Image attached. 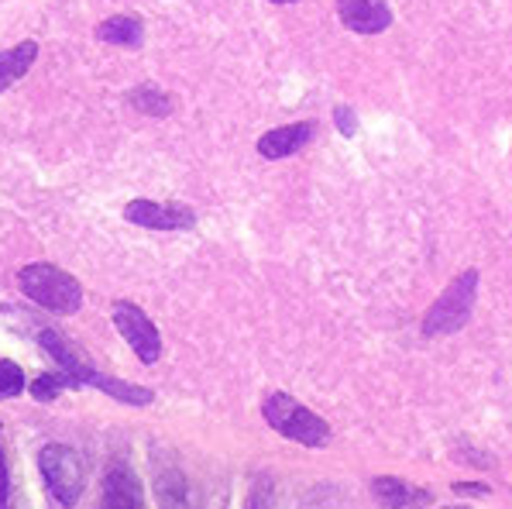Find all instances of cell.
Instances as JSON below:
<instances>
[{
    "label": "cell",
    "instance_id": "1",
    "mask_svg": "<svg viewBox=\"0 0 512 509\" xmlns=\"http://www.w3.org/2000/svg\"><path fill=\"white\" fill-rule=\"evenodd\" d=\"M18 286L31 303L52 313H76L83 307V286L49 262H31L18 272Z\"/></svg>",
    "mask_w": 512,
    "mask_h": 509
},
{
    "label": "cell",
    "instance_id": "2",
    "mask_svg": "<svg viewBox=\"0 0 512 509\" xmlns=\"http://www.w3.org/2000/svg\"><path fill=\"white\" fill-rule=\"evenodd\" d=\"M262 417L269 420V427L275 434L289 437V441H296V444H306V448H324L330 441L327 420L317 417L310 406H303L299 399L286 396V393H272L265 399Z\"/></svg>",
    "mask_w": 512,
    "mask_h": 509
},
{
    "label": "cell",
    "instance_id": "3",
    "mask_svg": "<svg viewBox=\"0 0 512 509\" xmlns=\"http://www.w3.org/2000/svg\"><path fill=\"white\" fill-rule=\"evenodd\" d=\"M478 300V269H464L451 286L440 293V300L433 303L423 317V338H447V334L461 331L468 324L471 310Z\"/></svg>",
    "mask_w": 512,
    "mask_h": 509
},
{
    "label": "cell",
    "instance_id": "4",
    "mask_svg": "<svg viewBox=\"0 0 512 509\" xmlns=\"http://www.w3.org/2000/svg\"><path fill=\"white\" fill-rule=\"evenodd\" d=\"M38 468H42V479L49 485V496L59 506H73L83 496V461L80 454L66 444H45L38 451Z\"/></svg>",
    "mask_w": 512,
    "mask_h": 509
},
{
    "label": "cell",
    "instance_id": "5",
    "mask_svg": "<svg viewBox=\"0 0 512 509\" xmlns=\"http://www.w3.org/2000/svg\"><path fill=\"white\" fill-rule=\"evenodd\" d=\"M114 327L121 331V338L131 344V351L138 355L141 365H155L162 358L159 327H155L152 320H148V313L141 307H135V303H117Z\"/></svg>",
    "mask_w": 512,
    "mask_h": 509
},
{
    "label": "cell",
    "instance_id": "6",
    "mask_svg": "<svg viewBox=\"0 0 512 509\" xmlns=\"http://www.w3.org/2000/svg\"><path fill=\"white\" fill-rule=\"evenodd\" d=\"M38 344H42L45 355H49L52 362L59 365L69 379H73V386H97L100 372L69 338H62V334L52 331V327H42V331H38Z\"/></svg>",
    "mask_w": 512,
    "mask_h": 509
},
{
    "label": "cell",
    "instance_id": "7",
    "mask_svg": "<svg viewBox=\"0 0 512 509\" xmlns=\"http://www.w3.org/2000/svg\"><path fill=\"white\" fill-rule=\"evenodd\" d=\"M124 217L148 231H189L196 224V214L186 203H159V200H131L124 207Z\"/></svg>",
    "mask_w": 512,
    "mask_h": 509
},
{
    "label": "cell",
    "instance_id": "8",
    "mask_svg": "<svg viewBox=\"0 0 512 509\" xmlns=\"http://www.w3.org/2000/svg\"><path fill=\"white\" fill-rule=\"evenodd\" d=\"M341 25L358 35H378L392 25V11L385 0H337Z\"/></svg>",
    "mask_w": 512,
    "mask_h": 509
},
{
    "label": "cell",
    "instance_id": "9",
    "mask_svg": "<svg viewBox=\"0 0 512 509\" xmlns=\"http://www.w3.org/2000/svg\"><path fill=\"white\" fill-rule=\"evenodd\" d=\"M310 142H313V121H296L258 138V155L262 159H286V155L303 152Z\"/></svg>",
    "mask_w": 512,
    "mask_h": 509
},
{
    "label": "cell",
    "instance_id": "10",
    "mask_svg": "<svg viewBox=\"0 0 512 509\" xmlns=\"http://www.w3.org/2000/svg\"><path fill=\"white\" fill-rule=\"evenodd\" d=\"M104 506H145V489L128 465H114L104 479Z\"/></svg>",
    "mask_w": 512,
    "mask_h": 509
},
{
    "label": "cell",
    "instance_id": "11",
    "mask_svg": "<svg viewBox=\"0 0 512 509\" xmlns=\"http://www.w3.org/2000/svg\"><path fill=\"white\" fill-rule=\"evenodd\" d=\"M97 38L107 45H124V49H138L145 38V21L138 14H114L97 28Z\"/></svg>",
    "mask_w": 512,
    "mask_h": 509
},
{
    "label": "cell",
    "instance_id": "12",
    "mask_svg": "<svg viewBox=\"0 0 512 509\" xmlns=\"http://www.w3.org/2000/svg\"><path fill=\"white\" fill-rule=\"evenodd\" d=\"M372 492H375V499L382 506H423V503H433V496L427 489H413L409 482L403 479H375L372 482Z\"/></svg>",
    "mask_w": 512,
    "mask_h": 509
},
{
    "label": "cell",
    "instance_id": "13",
    "mask_svg": "<svg viewBox=\"0 0 512 509\" xmlns=\"http://www.w3.org/2000/svg\"><path fill=\"white\" fill-rule=\"evenodd\" d=\"M35 59H38V42H21L14 49L0 52V93L11 90L35 66Z\"/></svg>",
    "mask_w": 512,
    "mask_h": 509
},
{
    "label": "cell",
    "instance_id": "14",
    "mask_svg": "<svg viewBox=\"0 0 512 509\" xmlns=\"http://www.w3.org/2000/svg\"><path fill=\"white\" fill-rule=\"evenodd\" d=\"M128 104L135 107L138 114H148V117H165L172 114V97L165 90H159V86H135V90L128 93Z\"/></svg>",
    "mask_w": 512,
    "mask_h": 509
},
{
    "label": "cell",
    "instance_id": "15",
    "mask_svg": "<svg viewBox=\"0 0 512 509\" xmlns=\"http://www.w3.org/2000/svg\"><path fill=\"white\" fill-rule=\"evenodd\" d=\"M97 389H104V393L114 396L117 403H131V406H148L155 399L152 389L131 386V382H121V379H107V375H100L97 379Z\"/></svg>",
    "mask_w": 512,
    "mask_h": 509
},
{
    "label": "cell",
    "instance_id": "16",
    "mask_svg": "<svg viewBox=\"0 0 512 509\" xmlns=\"http://www.w3.org/2000/svg\"><path fill=\"white\" fill-rule=\"evenodd\" d=\"M155 499H159L162 506H183L186 503V482L176 468H172V472L155 475Z\"/></svg>",
    "mask_w": 512,
    "mask_h": 509
},
{
    "label": "cell",
    "instance_id": "17",
    "mask_svg": "<svg viewBox=\"0 0 512 509\" xmlns=\"http://www.w3.org/2000/svg\"><path fill=\"white\" fill-rule=\"evenodd\" d=\"M66 386H73V379H69L66 372L38 375V379L31 382V396H35L38 403H52V399H59V393H62Z\"/></svg>",
    "mask_w": 512,
    "mask_h": 509
},
{
    "label": "cell",
    "instance_id": "18",
    "mask_svg": "<svg viewBox=\"0 0 512 509\" xmlns=\"http://www.w3.org/2000/svg\"><path fill=\"white\" fill-rule=\"evenodd\" d=\"M25 393V372L14 362H0V396Z\"/></svg>",
    "mask_w": 512,
    "mask_h": 509
},
{
    "label": "cell",
    "instance_id": "19",
    "mask_svg": "<svg viewBox=\"0 0 512 509\" xmlns=\"http://www.w3.org/2000/svg\"><path fill=\"white\" fill-rule=\"evenodd\" d=\"M334 121H337V131H341V135H354V131H358V117H354V111L351 107H334Z\"/></svg>",
    "mask_w": 512,
    "mask_h": 509
},
{
    "label": "cell",
    "instance_id": "20",
    "mask_svg": "<svg viewBox=\"0 0 512 509\" xmlns=\"http://www.w3.org/2000/svg\"><path fill=\"white\" fill-rule=\"evenodd\" d=\"M11 499V475H7V461H4V448H0V509Z\"/></svg>",
    "mask_w": 512,
    "mask_h": 509
},
{
    "label": "cell",
    "instance_id": "21",
    "mask_svg": "<svg viewBox=\"0 0 512 509\" xmlns=\"http://www.w3.org/2000/svg\"><path fill=\"white\" fill-rule=\"evenodd\" d=\"M269 4H296V0H269Z\"/></svg>",
    "mask_w": 512,
    "mask_h": 509
}]
</instances>
